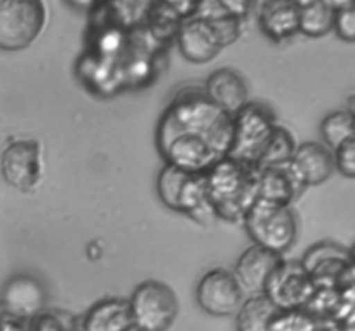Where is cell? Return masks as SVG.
I'll return each mask as SVG.
<instances>
[{"label":"cell","instance_id":"cell-8","mask_svg":"<svg viewBox=\"0 0 355 331\" xmlns=\"http://www.w3.org/2000/svg\"><path fill=\"white\" fill-rule=\"evenodd\" d=\"M315 287L354 288V255L336 243L322 241L311 246L300 260Z\"/></svg>","mask_w":355,"mask_h":331},{"label":"cell","instance_id":"cell-15","mask_svg":"<svg viewBox=\"0 0 355 331\" xmlns=\"http://www.w3.org/2000/svg\"><path fill=\"white\" fill-rule=\"evenodd\" d=\"M203 90L215 106L231 117L250 103L248 85L245 78L232 68H220L211 73L205 82Z\"/></svg>","mask_w":355,"mask_h":331},{"label":"cell","instance_id":"cell-28","mask_svg":"<svg viewBox=\"0 0 355 331\" xmlns=\"http://www.w3.org/2000/svg\"><path fill=\"white\" fill-rule=\"evenodd\" d=\"M333 30L342 40L349 42V44L355 42V6L336 10Z\"/></svg>","mask_w":355,"mask_h":331},{"label":"cell","instance_id":"cell-33","mask_svg":"<svg viewBox=\"0 0 355 331\" xmlns=\"http://www.w3.org/2000/svg\"><path fill=\"white\" fill-rule=\"evenodd\" d=\"M288 2L295 3V6H297V7H304V6H307V3L315 2V0H288Z\"/></svg>","mask_w":355,"mask_h":331},{"label":"cell","instance_id":"cell-14","mask_svg":"<svg viewBox=\"0 0 355 331\" xmlns=\"http://www.w3.org/2000/svg\"><path fill=\"white\" fill-rule=\"evenodd\" d=\"M281 260H283V255H276L269 250L253 245L241 253L232 273H234L238 283L241 285L243 291L248 294L250 297L263 295L267 280Z\"/></svg>","mask_w":355,"mask_h":331},{"label":"cell","instance_id":"cell-16","mask_svg":"<svg viewBox=\"0 0 355 331\" xmlns=\"http://www.w3.org/2000/svg\"><path fill=\"white\" fill-rule=\"evenodd\" d=\"M82 331H132V319L128 298L110 297L96 302L82 318Z\"/></svg>","mask_w":355,"mask_h":331},{"label":"cell","instance_id":"cell-11","mask_svg":"<svg viewBox=\"0 0 355 331\" xmlns=\"http://www.w3.org/2000/svg\"><path fill=\"white\" fill-rule=\"evenodd\" d=\"M246 294L234 273L217 267L205 274L196 287V302L201 311L215 318L234 316L245 302Z\"/></svg>","mask_w":355,"mask_h":331},{"label":"cell","instance_id":"cell-2","mask_svg":"<svg viewBox=\"0 0 355 331\" xmlns=\"http://www.w3.org/2000/svg\"><path fill=\"white\" fill-rule=\"evenodd\" d=\"M207 191L217 219L243 222L246 212L259 200V167L229 156L205 172Z\"/></svg>","mask_w":355,"mask_h":331},{"label":"cell","instance_id":"cell-29","mask_svg":"<svg viewBox=\"0 0 355 331\" xmlns=\"http://www.w3.org/2000/svg\"><path fill=\"white\" fill-rule=\"evenodd\" d=\"M28 330L30 331H66L71 328H68L64 319L59 318L55 312L44 311L28 321Z\"/></svg>","mask_w":355,"mask_h":331},{"label":"cell","instance_id":"cell-19","mask_svg":"<svg viewBox=\"0 0 355 331\" xmlns=\"http://www.w3.org/2000/svg\"><path fill=\"white\" fill-rule=\"evenodd\" d=\"M302 187L286 167L259 169V198L276 205L290 207L295 198L302 193Z\"/></svg>","mask_w":355,"mask_h":331},{"label":"cell","instance_id":"cell-21","mask_svg":"<svg viewBox=\"0 0 355 331\" xmlns=\"http://www.w3.org/2000/svg\"><path fill=\"white\" fill-rule=\"evenodd\" d=\"M297 141H295L293 134L288 130L286 127L277 124L274 128L272 135H270L269 142L263 148L262 155H260L259 169H272V167H286L291 162L295 149H297Z\"/></svg>","mask_w":355,"mask_h":331},{"label":"cell","instance_id":"cell-25","mask_svg":"<svg viewBox=\"0 0 355 331\" xmlns=\"http://www.w3.org/2000/svg\"><path fill=\"white\" fill-rule=\"evenodd\" d=\"M187 176H189V172H184V170L168 165V163H165V167L159 172L158 184H156L158 196L162 203L170 210H177V201H179V194L182 191Z\"/></svg>","mask_w":355,"mask_h":331},{"label":"cell","instance_id":"cell-18","mask_svg":"<svg viewBox=\"0 0 355 331\" xmlns=\"http://www.w3.org/2000/svg\"><path fill=\"white\" fill-rule=\"evenodd\" d=\"M175 212L186 214L187 217L194 219L200 224H211L214 221H217V215H215L210 198H208L205 173H189L187 176L182 191L179 194Z\"/></svg>","mask_w":355,"mask_h":331},{"label":"cell","instance_id":"cell-6","mask_svg":"<svg viewBox=\"0 0 355 331\" xmlns=\"http://www.w3.org/2000/svg\"><path fill=\"white\" fill-rule=\"evenodd\" d=\"M47 24L44 0H0V51L28 49Z\"/></svg>","mask_w":355,"mask_h":331},{"label":"cell","instance_id":"cell-12","mask_svg":"<svg viewBox=\"0 0 355 331\" xmlns=\"http://www.w3.org/2000/svg\"><path fill=\"white\" fill-rule=\"evenodd\" d=\"M0 305L6 309L7 314L28 323L45 311L47 288L31 274H16L3 287Z\"/></svg>","mask_w":355,"mask_h":331},{"label":"cell","instance_id":"cell-5","mask_svg":"<svg viewBox=\"0 0 355 331\" xmlns=\"http://www.w3.org/2000/svg\"><path fill=\"white\" fill-rule=\"evenodd\" d=\"M276 127L277 120L272 108L259 101H250L232 117V142L227 156L257 167Z\"/></svg>","mask_w":355,"mask_h":331},{"label":"cell","instance_id":"cell-32","mask_svg":"<svg viewBox=\"0 0 355 331\" xmlns=\"http://www.w3.org/2000/svg\"><path fill=\"white\" fill-rule=\"evenodd\" d=\"M321 2H324L328 7H331L333 10H340L345 9V7L355 6V0H321Z\"/></svg>","mask_w":355,"mask_h":331},{"label":"cell","instance_id":"cell-30","mask_svg":"<svg viewBox=\"0 0 355 331\" xmlns=\"http://www.w3.org/2000/svg\"><path fill=\"white\" fill-rule=\"evenodd\" d=\"M217 3L224 14L241 19V17L248 16L252 7L255 6V0H217Z\"/></svg>","mask_w":355,"mask_h":331},{"label":"cell","instance_id":"cell-9","mask_svg":"<svg viewBox=\"0 0 355 331\" xmlns=\"http://www.w3.org/2000/svg\"><path fill=\"white\" fill-rule=\"evenodd\" d=\"M315 285L300 260H281L267 280L263 295L277 311L304 309L311 300Z\"/></svg>","mask_w":355,"mask_h":331},{"label":"cell","instance_id":"cell-27","mask_svg":"<svg viewBox=\"0 0 355 331\" xmlns=\"http://www.w3.org/2000/svg\"><path fill=\"white\" fill-rule=\"evenodd\" d=\"M333 162L335 169L347 179L355 177V139L343 142L336 149H333Z\"/></svg>","mask_w":355,"mask_h":331},{"label":"cell","instance_id":"cell-26","mask_svg":"<svg viewBox=\"0 0 355 331\" xmlns=\"http://www.w3.org/2000/svg\"><path fill=\"white\" fill-rule=\"evenodd\" d=\"M347 290V288H345ZM343 290L335 287H315L311 300L305 305V311L311 312L318 321H328L342 302Z\"/></svg>","mask_w":355,"mask_h":331},{"label":"cell","instance_id":"cell-34","mask_svg":"<svg viewBox=\"0 0 355 331\" xmlns=\"http://www.w3.org/2000/svg\"><path fill=\"white\" fill-rule=\"evenodd\" d=\"M66 331H82V330H76V328H71V330H66Z\"/></svg>","mask_w":355,"mask_h":331},{"label":"cell","instance_id":"cell-22","mask_svg":"<svg viewBox=\"0 0 355 331\" xmlns=\"http://www.w3.org/2000/svg\"><path fill=\"white\" fill-rule=\"evenodd\" d=\"M335 14L336 10H333L331 7H328L321 0L307 3V6L300 7L298 31L311 38L326 37L329 31H333Z\"/></svg>","mask_w":355,"mask_h":331},{"label":"cell","instance_id":"cell-24","mask_svg":"<svg viewBox=\"0 0 355 331\" xmlns=\"http://www.w3.org/2000/svg\"><path fill=\"white\" fill-rule=\"evenodd\" d=\"M269 331H326V328L305 309H288L274 312Z\"/></svg>","mask_w":355,"mask_h":331},{"label":"cell","instance_id":"cell-35","mask_svg":"<svg viewBox=\"0 0 355 331\" xmlns=\"http://www.w3.org/2000/svg\"><path fill=\"white\" fill-rule=\"evenodd\" d=\"M132 331H137V330H132Z\"/></svg>","mask_w":355,"mask_h":331},{"label":"cell","instance_id":"cell-4","mask_svg":"<svg viewBox=\"0 0 355 331\" xmlns=\"http://www.w3.org/2000/svg\"><path fill=\"white\" fill-rule=\"evenodd\" d=\"M246 232L253 245L284 255L295 245L298 236V222L293 210L284 205L257 200L243 219Z\"/></svg>","mask_w":355,"mask_h":331},{"label":"cell","instance_id":"cell-7","mask_svg":"<svg viewBox=\"0 0 355 331\" xmlns=\"http://www.w3.org/2000/svg\"><path fill=\"white\" fill-rule=\"evenodd\" d=\"M134 328L137 331H168L179 314V298L168 285L142 281L128 298Z\"/></svg>","mask_w":355,"mask_h":331},{"label":"cell","instance_id":"cell-20","mask_svg":"<svg viewBox=\"0 0 355 331\" xmlns=\"http://www.w3.org/2000/svg\"><path fill=\"white\" fill-rule=\"evenodd\" d=\"M277 309L267 300L266 295H253L245 298L236 312V330L238 331H269L270 318Z\"/></svg>","mask_w":355,"mask_h":331},{"label":"cell","instance_id":"cell-31","mask_svg":"<svg viewBox=\"0 0 355 331\" xmlns=\"http://www.w3.org/2000/svg\"><path fill=\"white\" fill-rule=\"evenodd\" d=\"M0 331H30L28 330V323L21 321V319L12 318L7 314L6 309L0 305Z\"/></svg>","mask_w":355,"mask_h":331},{"label":"cell","instance_id":"cell-23","mask_svg":"<svg viewBox=\"0 0 355 331\" xmlns=\"http://www.w3.org/2000/svg\"><path fill=\"white\" fill-rule=\"evenodd\" d=\"M321 135L329 149H336L343 142L355 139V117L352 110H336L324 117L321 124Z\"/></svg>","mask_w":355,"mask_h":331},{"label":"cell","instance_id":"cell-17","mask_svg":"<svg viewBox=\"0 0 355 331\" xmlns=\"http://www.w3.org/2000/svg\"><path fill=\"white\" fill-rule=\"evenodd\" d=\"M300 7L288 0H267L259 14V24L263 33L274 42H283L298 33Z\"/></svg>","mask_w":355,"mask_h":331},{"label":"cell","instance_id":"cell-3","mask_svg":"<svg viewBox=\"0 0 355 331\" xmlns=\"http://www.w3.org/2000/svg\"><path fill=\"white\" fill-rule=\"evenodd\" d=\"M241 19L229 14L200 16L184 21L177 30V45L187 61L205 65L214 61L225 45L238 40Z\"/></svg>","mask_w":355,"mask_h":331},{"label":"cell","instance_id":"cell-10","mask_svg":"<svg viewBox=\"0 0 355 331\" xmlns=\"http://www.w3.org/2000/svg\"><path fill=\"white\" fill-rule=\"evenodd\" d=\"M3 180L19 193H31L40 184L44 162L40 144L33 139H16L6 146L0 156Z\"/></svg>","mask_w":355,"mask_h":331},{"label":"cell","instance_id":"cell-13","mask_svg":"<svg viewBox=\"0 0 355 331\" xmlns=\"http://www.w3.org/2000/svg\"><path fill=\"white\" fill-rule=\"evenodd\" d=\"M288 169L302 189L309 186H319L326 183L335 170L333 151L321 142H304L297 146L291 162L288 163Z\"/></svg>","mask_w":355,"mask_h":331},{"label":"cell","instance_id":"cell-1","mask_svg":"<svg viewBox=\"0 0 355 331\" xmlns=\"http://www.w3.org/2000/svg\"><path fill=\"white\" fill-rule=\"evenodd\" d=\"M231 142L232 117L198 87L180 90L156 128V146L165 163L189 173L210 170L227 156Z\"/></svg>","mask_w":355,"mask_h":331}]
</instances>
